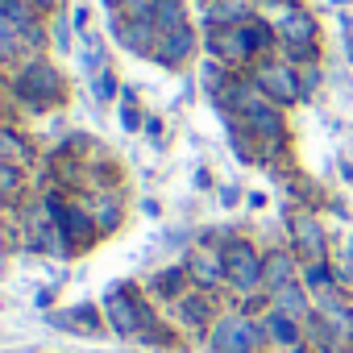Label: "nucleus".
I'll return each mask as SVG.
<instances>
[{
  "label": "nucleus",
  "mask_w": 353,
  "mask_h": 353,
  "mask_svg": "<svg viewBox=\"0 0 353 353\" xmlns=\"http://www.w3.org/2000/svg\"><path fill=\"white\" fill-rule=\"evenodd\" d=\"M295 241H299V250H303L312 262L324 258V233H320L316 221H299V225H295Z\"/></svg>",
  "instance_id": "6e6552de"
},
{
  "label": "nucleus",
  "mask_w": 353,
  "mask_h": 353,
  "mask_svg": "<svg viewBox=\"0 0 353 353\" xmlns=\"http://www.w3.org/2000/svg\"><path fill=\"white\" fill-rule=\"evenodd\" d=\"M307 295H312L307 287H299V283H287V287L270 291V303H274L279 312H287V316L303 320V316H312V299H307Z\"/></svg>",
  "instance_id": "39448f33"
},
{
  "label": "nucleus",
  "mask_w": 353,
  "mask_h": 353,
  "mask_svg": "<svg viewBox=\"0 0 353 353\" xmlns=\"http://www.w3.org/2000/svg\"><path fill=\"white\" fill-rule=\"evenodd\" d=\"M262 324H266V332H270V341H279V345H299V320H295V316H287V312H279V307H270Z\"/></svg>",
  "instance_id": "423d86ee"
},
{
  "label": "nucleus",
  "mask_w": 353,
  "mask_h": 353,
  "mask_svg": "<svg viewBox=\"0 0 353 353\" xmlns=\"http://www.w3.org/2000/svg\"><path fill=\"white\" fill-rule=\"evenodd\" d=\"M295 274H299V266H295L291 254H270V258H266V287H270V291L295 283Z\"/></svg>",
  "instance_id": "0eeeda50"
},
{
  "label": "nucleus",
  "mask_w": 353,
  "mask_h": 353,
  "mask_svg": "<svg viewBox=\"0 0 353 353\" xmlns=\"http://www.w3.org/2000/svg\"><path fill=\"white\" fill-rule=\"evenodd\" d=\"M154 291H158L162 299H179V291H183V270H162V274H154Z\"/></svg>",
  "instance_id": "1a4fd4ad"
},
{
  "label": "nucleus",
  "mask_w": 353,
  "mask_h": 353,
  "mask_svg": "<svg viewBox=\"0 0 353 353\" xmlns=\"http://www.w3.org/2000/svg\"><path fill=\"white\" fill-rule=\"evenodd\" d=\"M266 341V324H254L245 316H225L212 324V353H258Z\"/></svg>",
  "instance_id": "f257e3e1"
},
{
  "label": "nucleus",
  "mask_w": 353,
  "mask_h": 353,
  "mask_svg": "<svg viewBox=\"0 0 353 353\" xmlns=\"http://www.w3.org/2000/svg\"><path fill=\"white\" fill-rule=\"evenodd\" d=\"M104 316H108V324H112L121 336H133V332H145V336H150V328H154V316H150V312L141 307V299L129 295L125 287H112V291H108Z\"/></svg>",
  "instance_id": "f03ea898"
},
{
  "label": "nucleus",
  "mask_w": 353,
  "mask_h": 353,
  "mask_svg": "<svg viewBox=\"0 0 353 353\" xmlns=\"http://www.w3.org/2000/svg\"><path fill=\"white\" fill-rule=\"evenodd\" d=\"M183 320L204 324V320H208V303H204L200 295H188V299H183Z\"/></svg>",
  "instance_id": "9d476101"
},
{
  "label": "nucleus",
  "mask_w": 353,
  "mask_h": 353,
  "mask_svg": "<svg viewBox=\"0 0 353 353\" xmlns=\"http://www.w3.org/2000/svg\"><path fill=\"white\" fill-rule=\"evenodd\" d=\"M225 270H229V283L241 295H250V291H258L266 283V258H258V250L245 245V241H233L225 250Z\"/></svg>",
  "instance_id": "7ed1b4c3"
},
{
  "label": "nucleus",
  "mask_w": 353,
  "mask_h": 353,
  "mask_svg": "<svg viewBox=\"0 0 353 353\" xmlns=\"http://www.w3.org/2000/svg\"><path fill=\"white\" fill-rule=\"evenodd\" d=\"M188 274L200 283V287H216V283H225L229 279V270H225V254H212V250H200L196 258H192V266H188Z\"/></svg>",
  "instance_id": "20e7f679"
},
{
  "label": "nucleus",
  "mask_w": 353,
  "mask_h": 353,
  "mask_svg": "<svg viewBox=\"0 0 353 353\" xmlns=\"http://www.w3.org/2000/svg\"><path fill=\"white\" fill-rule=\"evenodd\" d=\"M299 353H303V349H299Z\"/></svg>",
  "instance_id": "9b49d317"
}]
</instances>
